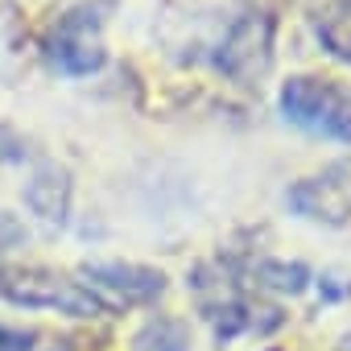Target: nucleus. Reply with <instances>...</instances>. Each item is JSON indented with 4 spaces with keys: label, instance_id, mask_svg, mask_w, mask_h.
Segmentation results:
<instances>
[{
    "label": "nucleus",
    "instance_id": "obj_6",
    "mask_svg": "<svg viewBox=\"0 0 351 351\" xmlns=\"http://www.w3.org/2000/svg\"><path fill=\"white\" fill-rule=\"evenodd\" d=\"M285 203L293 211H302L306 219H326V223H343L351 215V169L347 165H330L318 178L298 182Z\"/></svg>",
    "mask_w": 351,
    "mask_h": 351
},
{
    "label": "nucleus",
    "instance_id": "obj_5",
    "mask_svg": "<svg viewBox=\"0 0 351 351\" xmlns=\"http://www.w3.org/2000/svg\"><path fill=\"white\" fill-rule=\"evenodd\" d=\"M83 277H87L83 285L95 293V302L104 310L141 306L165 289V277L157 269H145V265H83Z\"/></svg>",
    "mask_w": 351,
    "mask_h": 351
},
{
    "label": "nucleus",
    "instance_id": "obj_3",
    "mask_svg": "<svg viewBox=\"0 0 351 351\" xmlns=\"http://www.w3.org/2000/svg\"><path fill=\"white\" fill-rule=\"evenodd\" d=\"M0 293L17 306H54V310H66V314H104V306L95 302V293L79 281H62L54 273H42V269H17V273H5L0 277Z\"/></svg>",
    "mask_w": 351,
    "mask_h": 351
},
{
    "label": "nucleus",
    "instance_id": "obj_4",
    "mask_svg": "<svg viewBox=\"0 0 351 351\" xmlns=\"http://www.w3.org/2000/svg\"><path fill=\"white\" fill-rule=\"evenodd\" d=\"M269 62H273V17L252 13L236 21L219 46V71L232 75L236 83H252L269 71Z\"/></svg>",
    "mask_w": 351,
    "mask_h": 351
},
{
    "label": "nucleus",
    "instance_id": "obj_1",
    "mask_svg": "<svg viewBox=\"0 0 351 351\" xmlns=\"http://www.w3.org/2000/svg\"><path fill=\"white\" fill-rule=\"evenodd\" d=\"M281 116L310 136L351 145V87L335 79L298 75L281 87Z\"/></svg>",
    "mask_w": 351,
    "mask_h": 351
},
{
    "label": "nucleus",
    "instance_id": "obj_10",
    "mask_svg": "<svg viewBox=\"0 0 351 351\" xmlns=\"http://www.w3.org/2000/svg\"><path fill=\"white\" fill-rule=\"evenodd\" d=\"M256 277H261L265 285H273V289H289V293H298V289L306 285L310 273H306L302 265H273V261H269V265L256 269Z\"/></svg>",
    "mask_w": 351,
    "mask_h": 351
},
{
    "label": "nucleus",
    "instance_id": "obj_9",
    "mask_svg": "<svg viewBox=\"0 0 351 351\" xmlns=\"http://www.w3.org/2000/svg\"><path fill=\"white\" fill-rule=\"evenodd\" d=\"M132 351H186V322H178V318H153L136 335Z\"/></svg>",
    "mask_w": 351,
    "mask_h": 351
},
{
    "label": "nucleus",
    "instance_id": "obj_7",
    "mask_svg": "<svg viewBox=\"0 0 351 351\" xmlns=\"http://www.w3.org/2000/svg\"><path fill=\"white\" fill-rule=\"evenodd\" d=\"M25 203L46 219V223H62L66 219V203H71V182L58 165H38L34 182L25 186Z\"/></svg>",
    "mask_w": 351,
    "mask_h": 351
},
{
    "label": "nucleus",
    "instance_id": "obj_11",
    "mask_svg": "<svg viewBox=\"0 0 351 351\" xmlns=\"http://www.w3.org/2000/svg\"><path fill=\"white\" fill-rule=\"evenodd\" d=\"M38 335L34 330H17V326H0V351H34Z\"/></svg>",
    "mask_w": 351,
    "mask_h": 351
},
{
    "label": "nucleus",
    "instance_id": "obj_8",
    "mask_svg": "<svg viewBox=\"0 0 351 351\" xmlns=\"http://www.w3.org/2000/svg\"><path fill=\"white\" fill-rule=\"evenodd\" d=\"M314 34L330 58L351 62V0H330L314 21Z\"/></svg>",
    "mask_w": 351,
    "mask_h": 351
},
{
    "label": "nucleus",
    "instance_id": "obj_2",
    "mask_svg": "<svg viewBox=\"0 0 351 351\" xmlns=\"http://www.w3.org/2000/svg\"><path fill=\"white\" fill-rule=\"evenodd\" d=\"M108 0H87V5H75L71 13H62L54 21V29L46 34V58L58 75L83 79L95 75L104 66V17Z\"/></svg>",
    "mask_w": 351,
    "mask_h": 351
}]
</instances>
